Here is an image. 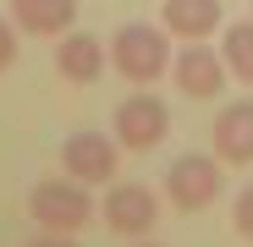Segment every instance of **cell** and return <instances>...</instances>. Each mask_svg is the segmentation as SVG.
Masks as SVG:
<instances>
[{
	"label": "cell",
	"instance_id": "1",
	"mask_svg": "<svg viewBox=\"0 0 253 247\" xmlns=\"http://www.w3.org/2000/svg\"><path fill=\"white\" fill-rule=\"evenodd\" d=\"M171 33H165V22H121L116 38H110V66L138 82V88H149V82H160L165 71H171Z\"/></svg>",
	"mask_w": 253,
	"mask_h": 247
},
{
	"label": "cell",
	"instance_id": "2",
	"mask_svg": "<svg viewBox=\"0 0 253 247\" xmlns=\"http://www.w3.org/2000/svg\"><path fill=\"white\" fill-rule=\"evenodd\" d=\"M28 220L39 231H61V236H77L83 225L94 220V192L83 181H33L28 192Z\"/></svg>",
	"mask_w": 253,
	"mask_h": 247
},
{
	"label": "cell",
	"instance_id": "3",
	"mask_svg": "<svg viewBox=\"0 0 253 247\" xmlns=\"http://www.w3.org/2000/svg\"><path fill=\"white\" fill-rule=\"evenodd\" d=\"M110 138L132 154H149L171 138V105L160 94H126L116 105V121H110Z\"/></svg>",
	"mask_w": 253,
	"mask_h": 247
},
{
	"label": "cell",
	"instance_id": "4",
	"mask_svg": "<svg viewBox=\"0 0 253 247\" xmlns=\"http://www.w3.org/2000/svg\"><path fill=\"white\" fill-rule=\"evenodd\" d=\"M165 198H171L182 214L209 209V203L220 198V159L215 154H182V159H171V171H165Z\"/></svg>",
	"mask_w": 253,
	"mask_h": 247
},
{
	"label": "cell",
	"instance_id": "5",
	"mask_svg": "<svg viewBox=\"0 0 253 247\" xmlns=\"http://www.w3.org/2000/svg\"><path fill=\"white\" fill-rule=\"evenodd\" d=\"M226 77H231L226 55L209 50L204 38H187V50L171 55V82H176V94H187V99H220Z\"/></svg>",
	"mask_w": 253,
	"mask_h": 247
},
{
	"label": "cell",
	"instance_id": "6",
	"mask_svg": "<svg viewBox=\"0 0 253 247\" xmlns=\"http://www.w3.org/2000/svg\"><path fill=\"white\" fill-rule=\"evenodd\" d=\"M116 159H121V143H110L105 132H72L61 143V171L83 187H105L116 181Z\"/></svg>",
	"mask_w": 253,
	"mask_h": 247
},
{
	"label": "cell",
	"instance_id": "7",
	"mask_svg": "<svg viewBox=\"0 0 253 247\" xmlns=\"http://www.w3.org/2000/svg\"><path fill=\"white\" fill-rule=\"evenodd\" d=\"M105 225H110L116 236H126V242L149 236V231L160 225V198H154L143 181H116V187L105 192Z\"/></svg>",
	"mask_w": 253,
	"mask_h": 247
},
{
	"label": "cell",
	"instance_id": "8",
	"mask_svg": "<svg viewBox=\"0 0 253 247\" xmlns=\"http://www.w3.org/2000/svg\"><path fill=\"white\" fill-rule=\"evenodd\" d=\"M220 165H253V99H231L215 110V127H209Z\"/></svg>",
	"mask_w": 253,
	"mask_h": 247
},
{
	"label": "cell",
	"instance_id": "9",
	"mask_svg": "<svg viewBox=\"0 0 253 247\" xmlns=\"http://www.w3.org/2000/svg\"><path fill=\"white\" fill-rule=\"evenodd\" d=\"M160 22L171 38H209V33H220L226 11H220V0H165L160 6Z\"/></svg>",
	"mask_w": 253,
	"mask_h": 247
},
{
	"label": "cell",
	"instance_id": "10",
	"mask_svg": "<svg viewBox=\"0 0 253 247\" xmlns=\"http://www.w3.org/2000/svg\"><path fill=\"white\" fill-rule=\"evenodd\" d=\"M55 71L66 77V82H77V88H88V82L105 71V44L94 33H61V50H55Z\"/></svg>",
	"mask_w": 253,
	"mask_h": 247
},
{
	"label": "cell",
	"instance_id": "11",
	"mask_svg": "<svg viewBox=\"0 0 253 247\" xmlns=\"http://www.w3.org/2000/svg\"><path fill=\"white\" fill-rule=\"evenodd\" d=\"M11 22L33 38H61L77 22V0H11Z\"/></svg>",
	"mask_w": 253,
	"mask_h": 247
},
{
	"label": "cell",
	"instance_id": "12",
	"mask_svg": "<svg viewBox=\"0 0 253 247\" xmlns=\"http://www.w3.org/2000/svg\"><path fill=\"white\" fill-rule=\"evenodd\" d=\"M220 55H226V71L253 88V22H231L220 33Z\"/></svg>",
	"mask_w": 253,
	"mask_h": 247
},
{
	"label": "cell",
	"instance_id": "13",
	"mask_svg": "<svg viewBox=\"0 0 253 247\" xmlns=\"http://www.w3.org/2000/svg\"><path fill=\"white\" fill-rule=\"evenodd\" d=\"M231 225H237V236L242 242H253V181L237 192V203H231Z\"/></svg>",
	"mask_w": 253,
	"mask_h": 247
},
{
	"label": "cell",
	"instance_id": "14",
	"mask_svg": "<svg viewBox=\"0 0 253 247\" xmlns=\"http://www.w3.org/2000/svg\"><path fill=\"white\" fill-rule=\"evenodd\" d=\"M17 66V28L0 17V71H11Z\"/></svg>",
	"mask_w": 253,
	"mask_h": 247
},
{
	"label": "cell",
	"instance_id": "15",
	"mask_svg": "<svg viewBox=\"0 0 253 247\" xmlns=\"http://www.w3.org/2000/svg\"><path fill=\"white\" fill-rule=\"evenodd\" d=\"M28 247H77V242H72V236H61V231H44V236H33Z\"/></svg>",
	"mask_w": 253,
	"mask_h": 247
},
{
	"label": "cell",
	"instance_id": "16",
	"mask_svg": "<svg viewBox=\"0 0 253 247\" xmlns=\"http://www.w3.org/2000/svg\"><path fill=\"white\" fill-rule=\"evenodd\" d=\"M132 247H160V242H149V236H138V242H132Z\"/></svg>",
	"mask_w": 253,
	"mask_h": 247
}]
</instances>
